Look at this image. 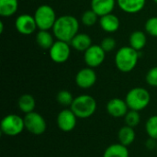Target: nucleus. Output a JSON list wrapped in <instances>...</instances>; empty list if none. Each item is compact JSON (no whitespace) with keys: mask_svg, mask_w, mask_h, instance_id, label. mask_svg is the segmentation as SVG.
Returning <instances> with one entry per match:
<instances>
[{"mask_svg":"<svg viewBox=\"0 0 157 157\" xmlns=\"http://www.w3.org/2000/svg\"><path fill=\"white\" fill-rule=\"evenodd\" d=\"M98 16L96 14V12L93 11L92 9H90V10H86L83 13L81 20L85 26L91 27L96 24V22L98 20Z\"/></svg>","mask_w":157,"mask_h":157,"instance_id":"obj_27","label":"nucleus"},{"mask_svg":"<svg viewBox=\"0 0 157 157\" xmlns=\"http://www.w3.org/2000/svg\"><path fill=\"white\" fill-rule=\"evenodd\" d=\"M74 99L75 98L73 97L72 93L68 90H61L60 92H58L56 96L57 102L63 107H71Z\"/></svg>","mask_w":157,"mask_h":157,"instance_id":"obj_24","label":"nucleus"},{"mask_svg":"<svg viewBox=\"0 0 157 157\" xmlns=\"http://www.w3.org/2000/svg\"><path fill=\"white\" fill-rule=\"evenodd\" d=\"M139 60V52L131 46L121 47L115 55V64L122 73L132 71L137 65Z\"/></svg>","mask_w":157,"mask_h":157,"instance_id":"obj_2","label":"nucleus"},{"mask_svg":"<svg viewBox=\"0 0 157 157\" xmlns=\"http://www.w3.org/2000/svg\"><path fill=\"white\" fill-rule=\"evenodd\" d=\"M154 2H155V3H156V4H157V0H154Z\"/></svg>","mask_w":157,"mask_h":157,"instance_id":"obj_32","label":"nucleus"},{"mask_svg":"<svg viewBox=\"0 0 157 157\" xmlns=\"http://www.w3.org/2000/svg\"><path fill=\"white\" fill-rule=\"evenodd\" d=\"M106 57V52L100 45H91L84 54L86 64L90 68H97L102 64Z\"/></svg>","mask_w":157,"mask_h":157,"instance_id":"obj_9","label":"nucleus"},{"mask_svg":"<svg viewBox=\"0 0 157 157\" xmlns=\"http://www.w3.org/2000/svg\"><path fill=\"white\" fill-rule=\"evenodd\" d=\"M151 96L147 89L144 87H134L126 95L125 101L129 109L141 111L144 109L150 103Z\"/></svg>","mask_w":157,"mask_h":157,"instance_id":"obj_4","label":"nucleus"},{"mask_svg":"<svg viewBox=\"0 0 157 157\" xmlns=\"http://www.w3.org/2000/svg\"><path fill=\"white\" fill-rule=\"evenodd\" d=\"M25 129L33 135H41L45 132L47 124L44 118L38 112L32 111L25 114Z\"/></svg>","mask_w":157,"mask_h":157,"instance_id":"obj_7","label":"nucleus"},{"mask_svg":"<svg viewBox=\"0 0 157 157\" xmlns=\"http://www.w3.org/2000/svg\"><path fill=\"white\" fill-rule=\"evenodd\" d=\"M78 29L79 22L77 18L71 15H63L56 19L52 32L58 40L70 42L78 33Z\"/></svg>","mask_w":157,"mask_h":157,"instance_id":"obj_1","label":"nucleus"},{"mask_svg":"<svg viewBox=\"0 0 157 157\" xmlns=\"http://www.w3.org/2000/svg\"><path fill=\"white\" fill-rule=\"evenodd\" d=\"M156 150H157V145H156Z\"/></svg>","mask_w":157,"mask_h":157,"instance_id":"obj_33","label":"nucleus"},{"mask_svg":"<svg viewBox=\"0 0 157 157\" xmlns=\"http://www.w3.org/2000/svg\"><path fill=\"white\" fill-rule=\"evenodd\" d=\"M144 28L149 35L153 37H157V17H153L147 19Z\"/></svg>","mask_w":157,"mask_h":157,"instance_id":"obj_28","label":"nucleus"},{"mask_svg":"<svg viewBox=\"0 0 157 157\" xmlns=\"http://www.w3.org/2000/svg\"><path fill=\"white\" fill-rule=\"evenodd\" d=\"M70 45L78 52H86L92 45V40L86 33H77L70 41Z\"/></svg>","mask_w":157,"mask_h":157,"instance_id":"obj_17","label":"nucleus"},{"mask_svg":"<svg viewBox=\"0 0 157 157\" xmlns=\"http://www.w3.org/2000/svg\"><path fill=\"white\" fill-rule=\"evenodd\" d=\"M17 106L20 111H22L25 114H28L34 111V109L36 107V101L31 95L24 94L19 97L17 101Z\"/></svg>","mask_w":157,"mask_h":157,"instance_id":"obj_20","label":"nucleus"},{"mask_svg":"<svg viewBox=\"0 0 157 157\" xmlns=\"http://www.w3.org/2000/svg\"><path fill=\"white\" fill-rule=\"evenodd\" d=\"M97 82V74L93 68L86 67L78 71L75 75V83L77 86L83 89L92 87Z\"/></svg>","mask_w":157,"mask_h":157,"instance_id":"obj_11","label":"nucleus"},{"mask_svg":"<svg viewBox=\"0 0 157 157\" xmlns=\"http://www.w3.org/2000/svg\"><path fill=\"white\" fill-rule=\"evenodd\" d=\"M100 46L102 47V49L106 52H111L115 49L116 47V40L112 38V37H106L105 39H103L100 42Z\"/></svg>","mask_w":157,"mask_h":157,"instance_id":"obj_29","label":"nucleus"},{"mask_svg":"<svg viewBox=\"0 0 157 157\" xmlns=\"http://www.w3.org/2000/svg\"><path fill=\"white\" fill-rule=\"evenodd\" d=\"M1 132L6 136L14 137L20 134L25 129L24 118L16 114H8L1 121Z\"/></svg>","mask_w":157,"mask_h":157,"instance_id":"obj_6","label":"nucleus"},{"mask_svg":"<svg viewBox=\"0 0 157 157\" xmlns=\"http://www.w3.org/2000/svg\"><path fill=\"white\" fill-rule=\"evenodd\" d=\"M124 121H125V125L132 127V128L136 127L141 121V116H140L139 111L130 109L125 115Z\"/></svg>","mask_w":157,"mask_h":157,"instance_id":"obj_25","label":"nucleus"},{"mask_svg":"<svg viewBox=\"0 0 157 157\" xmlns=\"http://www.w3.org/2000/svg\"><path fill=\"white\" fill-rule=\"evenodd\" d=\"M129 42H130V46L132 48H133L134 50L139 52L142 49H144L145 47V45H146V42H147L146 34L144 31H141V30L133 31L130 35Z\"/></svg>","mask_w":157,"mask_h":157,"instance_id":"obj_19","label":"nucleus"},{"mask_svg":"<svg viewBox=\"0 0 157 157\" xmlns=\"http://www.w3.org/2000/svg\"><path fill=\"white\" fill-rule=\"evenodd\" d=\"M145 130L151 139L157 140V115L152 116L148 119L145 124Z\"/></svg>","mask_w":157,"mask_h":157,"instance_id":"obj_26","label":"nucleus"},{"mask_svg":"<svg viewBox=\"0 0 157 157\" xmlns=\"http://www.w3.org/2000/svg\"><path fill=\"white\" fill-rule=\"evenodd\" d=\"M18 8L17 0H0V16L9 17L15 15Z\"/></svg>","mask_w":157,"mask_h":157,"instance_id":"obj_21","label":"nucleus"},{"mask_svg":"<svg viewBox=\"0 0 157 157\" xmlns=\"http://www.w3.org/2000/svg\"><path fill=\"white\" fill-rule=\"evenodd\" d=\"M58 128L64 132H72L77 122V117L71 110V109H64L61 110L56 119Z\"/></svg>","mask_w":157,"mask_h":157,"instance_id":"obj_10","label":"nucleus"},{"mask_svg":"<svg viewBox=\"0 0 157 157\" xmlns=\"http://www.w3.org/2000/svg\"><path fill=\"white\" fill-rule=\"evenodd\" d=\"M71 53V47L69 42L57 40L55 41L51 49L49 50V55L52 62L56 63H65Z\"/></svg>","mask_w":157,"mask_h":157,"instance_id":"obj_8","label":"nucleus"},{"mask_svg":"<svg viewBox=\"0 0 157 157\" xmlns=\"http://www.w3.org/2000/svg\"><path fill=\"white\" fill-rule=\"evenodd\" d=\"M107 112L113 118H122L125 117L129 111V107L125 100L121 98H112L110 99L106 106Z\"/></svg>","mask_w":157,"mask_h":157,"instance_id":"obj_13","label":"nucleus"},{"mask_svg":"<svg viewBox=\"0 0 157 157\" xmlns=\"http://www.w3.org/2000/svg\"><path fill=\"white\" fill-rule=\"evenodd\" d=\"M146 82L151 86H157V66L151 68L145 76Z\"/></svg>","mask_w":157,"mask_h":157,"instance_id":"obj_30","label":"nucleus"},{"mask_svg":"<svg viewBox=\"0 0 157 157\" xmlns=\"http://www.w3.org/2000/svg\"><path fill=\"white\" fill-rule=\"evenodd\" d=\"M119 7L125 13L135 14L142 11L146 0H117Z\"/></svg>","mask_w":157,"mask_h":157,"instance_id":"obj_15","label":"nucleus"},{"mask_svg":"<svg viewBox=\"0 0 157 157\" xmlns=\"http://www.w3.org/2000/svg\"><path fill=\"white\" fill-rule=\"evenodd\" d=\"M116 5V0H92L91 9L96 12L98 17L110 14Z\"/></svg>","mask_w":157,"mask_h":157,"instance_id":"obj_14","label":"nucleus"},{"mask_svg":"<svg viewBox=\"0 0 157 157\" xmlns=\"http://www.w3.org/2000/svg\"><path fill=\"white\" fill-rule=\"evenodd\" d=\"M97 101L89 95H81L75 98L70 109L79 119H87L97 110Z\"/></svg>","mask_w":157,"mask_h":157,"instance_id":"obj_3","label":"nucleus"},{"mask_svg":"<svg viewBox=\"0 0 157 157\" xmlns=\"http://www.w3.org/2000/svg\"><path fill=\"white\" fill-rule=\"evenodd\" d=\"M34 18L40 30H49L52 29L57 19L54 9L49 5L40 6L34 13Z\"/></svg>","mask_w":157,"mask_h":157,"instance_id":"obj_5","label":"nucleus"},{"mask_svg":"<svg viewBox=\"0 0 157 157\" xmlns=\"http://www.w3.org/2000/svg\"><path fill=\"white\" fill-rule=\"evenodd\" d=\"M15 26L17 30L22 35H30L38 28L34 16H30L29 14H22L18 16L16 19Z\"/></svg>","mask_w":157,"mask_h":157,"instance_id":"obj_12","label":"nucleus"},{"mask_svg":"<svg viewBox=\"0 0 157 157\" xmlns=\"http://www.w3.org/2000/svg\"><path fill=\"white\" fill-rule=\"evenodd\" d=\"M99 25L104 31L113 33L116 32L120 28V19L116 15L110 13L100 17Z\"/></svg>","mask_w":157,"mask_h":157,"instance_id":"obj_16","label":"nucleus"},{"mask_svg":"<svg viewBox=\"0 0 157 157\" xmlns=\"http://www.w3.org/2000/svg\"><path fill=\"white\" fill-rule=\"evenodd\" d=\"M36 41L38 45L44 50H50L54 43L52 35L49 30H39L36 36Z\"/></svg>","mask_w":157,"mask_h":157,"instance_id":"obj_23","label":"nucleus"},{"mask_svg":"<svg viewBox=\"0 0 157 157\" xmlns=\"http://www.w3.org/2000/svg\"><path fill=\"white\" fill-rule=\"evenodd\" d=\"M4 31V24L3 21H0V33H3Z\"/></svg>","mask_w":157,"mask_h":157,"instance_id":"obj_31","label":"nucleus"},{"mask_svg":"<svg viewBox=\"0 0 157 157\" xmlns=\"http://www.w3.org/2000/svg\"><path fill=\"white\" fill-rule=\"evenodd\" d=\"M103 157H129V151L127 146L120 143L113 144L105 150Z\"/></svg>","mask_w":157,"mask_h":157,"instance_id":"obj_22","label":"nucleus"},{"mask_svg":"<svg viewBox=\"0 0 157 157\" xmlns=\"http://www.w3.org/2000/svg\"><path fill=\"white\" fill-rule=\"evenodd\" d=\"M135 137H136V134L132 127L125 125L119 130V132H118L119 143L124 146L128 147L129 145H131L134 142Z\"/></svg>","mask_w":157,"mask_h":157,"instance_id":"obj_18","label":"nucleus"}]
</instances>
